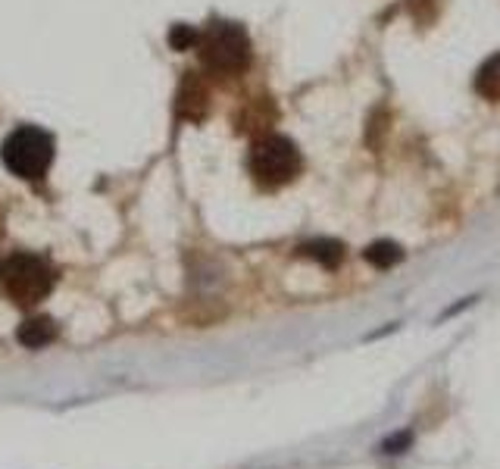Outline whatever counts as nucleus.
Returning <instances> with one entry per match:
<instances>
[{"label":"nucleus","instance_id":"obj_1","mask_svg":"<svg viewBox=\"0 0 500 469\" xmlns=\"http://www.w3.org/2000/svg\"><path fill=\"white\" fill-rule=\"evenodd\" d=\"M197 47L204 66L219 78H235L250 66V38L238 23H210L206 32H200Z\"/></svg>","mask_w":500,"mask_h":469},{"label":"nucleus","instance_id":"obj_2","mask_svg":"<svg viewBox=\"0 0 500 469\" xmlns=\"http://www.w3.org/2000/svg\"><path fill=\"white\" fill-rule=\"evenodd\" d=\"M0 160L16 178L38 182L54 163V138L38 126H19L0 148Z\"/></svg>","mask_w":500,"mask_h":469},{"label":"nucleus","instance_id":"obj_3","mask_svg":"<svg viewBox=\"0 0 500 469\" xmlns=\"http://www.w3.org/2000/svg\"><path fill=\"white\" fill-rule=\"evenodd\" d=\"M247 166L254 182L260 188H282L295 182L304 160H300V150L291 138H285V135H263L250 148Z\"/></svg>","mask_w":500,"mask_h":469},{"label":"nucleus","instance_id":"obj_4","mask_svg":"<svg viewBox=\"0 0 500 469\" xmlns=\"http://www.w3.org/2000/svg\"><path fill=\"white\" fill-rule=\"evenodd\" d=\"M0 285L16 304L32 307L45 301L54 288V272L41 257L35 254H13L0 266Z\"/></svg>","mask_w":500,"mask_h":469},{"label":"nucleus","instance_id":"obj_5","mask_svg":"<svg viewBox=\"0 0 500 469\" xmlns=\"http://www.w3.org/2000/svg\"><path fill=\"white\" fill-rule=\"evenodd\" d=\"M175 110H178V117L188 119V122H200L206 117V110H210V91H206V85L200 82L195 72H188L185 82L178 85Z\"/></svg>","mask_w":500,"mask_h":469},{"label":"nucleus","instance_id":"obj_6","mask_svg":"<svg viewBox=\"0 0 500 469\" xmlns=\"http://www.w3.org/2000/svg\"><path fill=\"white\" fill-rule=\"evenodd\" d=\"M54 338H56V326L47 316H35V320H25L23 326H19V344H25V348L32 351L47 348Z\"/></svg>","mask_w":500,"mask_h":469},{"label":"nucleus","instance_id":"obj_7","mask_svg":"<svg viewBox=\"0 0 500 469\" xmlns=\"http://www.w3.org/2000/svg\"><path fill=\"white\" fill-rule=\"evenodd\" d=\"M300 254L316 260V263L328 266V270H335V266L345 260V244L341 241H332V238H319V241H310L300 248Z\"/></svg>","mask_w":500,"mask_h":469},{"label":"nucleus","instance_id":"obj_8","mask_svg":"<svg viewBox=\"0 0 500 469\" xmlns=\"http://www.w3.org/2000/svg\"><path fill=\"white\" fill-rule=\"evenodd\" d=\"M475 91L485 100H497L500 104V54H495L491 60H485V66L475 76Z\"/></svg>","mask_w":500,"mask_h":469},{"label":"nucleus","instance_id":"obj_9","mask_svg":"<svg viewBox=\"0 0 500 469\" xmlns=\"http://www.w3.org/2000/svg\"><path fill=\"white\" fill-rule=\"evenodd\" d=\"M363 257H366V263H373L375 270H391V266H397L400 260H404V250H400L397 241H375L363 250Z\"/></svg>","mask_w":500,"mask_h":469},{"label":"nucleus","instance_id":"obj_10","mask_svg":"<svg viewBox=\"0 0 500 469\" xmlns=\"http://www.w3.org/2000/svg\"><path fill=\"white\" fill-rule=\"evenodd\" d=\"M416 442V432L413 429H397L391 432V435H385L382 442H378V454H385V457H400V454H406Z\"/></svg>","mask_w":500,"mask_h":469},{"label":"nucleus","instance_id":"obj_11","mask_svg":"<svg viewBox=\"0 0 500 469\" xmlns=\"http://www.w3.org/2000/svg\"><path fill=\"white\" fill-rule=\"evenodd\" d=\"M200 38V32H195L191 25H175L173 32H169V45H173L175 50H188L195 47Z\"/></svg>","mask_w":500,"mask_h":469}]
</instances>
